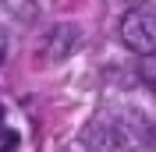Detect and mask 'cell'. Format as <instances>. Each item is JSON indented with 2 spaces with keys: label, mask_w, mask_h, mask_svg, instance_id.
I'll return each instance as SVG.
<instances>
[{
  "label": "cell",
  "mask_w": 156,
  "mask_h": 152,
  "mask_svg": "<svg viewBox=\"0 0 156 152\" xmlns=\"http://www.w3.org/2000/svg\"><path fill=\"white\" fill-rule=\"evenodd\" d=\"M121 43L138 57L156 53V11L153 7H131L121 18Z\"/></svg>",
  "instance_id": "obj_1"
},
{
  "label": "cell",
  "mask_w": 156,
  "mask_h": 152,
  "mask_svg": "<svg viewBox=\"0 0 156 152\" xmlns=\"http://www.w3.org/2000/svg\"><path fill=\"white\" fill-rule=\"evenodd\" d=\"M0 117H4V110H0Z\"/></svg>",
  "instance_id": "obj_5"
},
{
  "label": "cell",
  "mask_w": 156,
  "mask_h": 152,
  "mask_svg": "<svg viewBox=\"0 0 156 152\" xmlns=\"http://www.w3.org/2000/svg\"><path fill=\"white\" fill-rule=\"evenodd\" d=\"M138 78H142V85L156 95V53L142 57V64H138Z\"/></svg>",
  "instance_id": "obj_2"
},
{
  "label": "cell",
  "mask_w": 156,
  "mask_h": 152,
  "mask_svg": "<svg viewBox=\"0 0 156 152\" xmlns=\"http://www.w3.org/2000/svg\"><path fill=\"white\" fill-rule=\"evenodd\" d=\"M14 149H18V134L0 124V152H14Z\"/></svg>",
  "instance_id": "obj_3"
},
{
  "label": "cell",
  "mask_w": 156,
  "mask_h": 152,
  "mask_svg": "<svg viewBox=\"0 0 156 152\" xmlns=\"http://www.w3.org/2000/svg\"><path fill=\"white\" fill-rule=\"evenodd\" d=\"M0 64H4V36H0Z\"/></svg>",
  "instance_id": "obj_4"
}]
</instances>
